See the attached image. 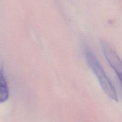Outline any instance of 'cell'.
Wrapping results in <instances>:
<instances>
[{"label":"cell","mask_w":122,"mask_h":122,"mask_svg":"<svg viewBox=\"0 0 122 122\" xmlns=\"http://www.w3.org/2000/svg\"><path fill=\"white\" fill-rule=\"evenodd\" d=\"M100 45L106 60L114 70L122 86V60L115 50L106 41L101 40Z\"/></svg>","instance_id":"obj_2"},{"label":"cell","mask_w":122,"mask_h":122,"mask_svg":"<svg viewBox=\"0 0 122 122\" xmlns=\"http://www.w3.org/2000/svg\"><path fill=\"white\" fill-rule=\"evenodd\" d=\"M9 92L3 68H0V103L5 102L9 98Z\"/></svg>","instance_id":"obj_3"},{"label":"cell","mask_w":122,"mask_h":122,"mask_svg":"<svg viewBox=\"0 0 122 122\" xmlns=\"http://www.w3.org/2000/svg\"><path fill=\"white\" fill-rule=\"evenodd\" d=\"M84 52L89 67L96 77L104 92L110 99L117 102L118 97L115 88L94 53L87 46L85 47Z\"/></svg>","instance_id":"obj_1"}]
</instances>
